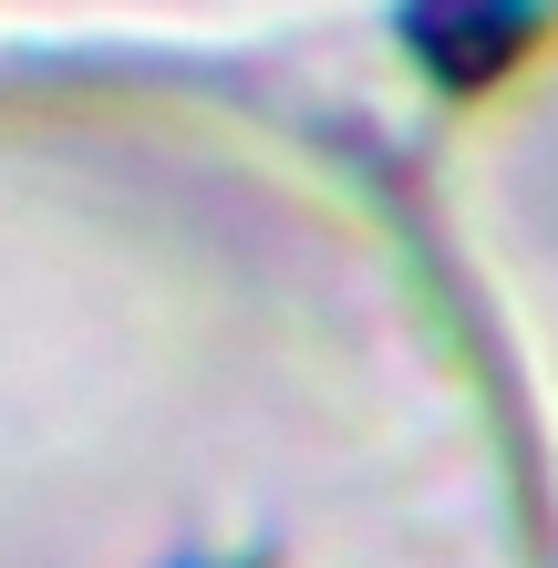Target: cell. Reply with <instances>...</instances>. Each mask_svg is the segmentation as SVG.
I'll list each match as a JSON object with an SVG mask.
<instances>
[{"label":"cell","mask_w":558,"mask_h":568,"mask_svg":"<svg viewBox=\"0 0 558 568\" xmlns=\"http://www.w3.org/2000/svg\"><path fill=\"white\" fill-rule=\"evenodd\" d=\"M538 31H548L538 0H424V11H414L424 73H435L445 93H486V83H507L517 62H528Z\"/></svg>","instance_id":"cell-1"}]
</instances>
